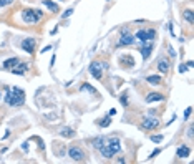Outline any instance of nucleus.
Listing matches in <instances>:
<instances>
[{
	"mask_svg": "<svg viewBox=\"0 0 194 164\" xmlns=\"http://www.w3.org/2000/svg\"><path fill=\"white\" fill-rule=\"evenodd\" d=\"M183 17H184V20H186V22H189V23H194L193 10H184V12H183Z\"/></svg>",
	"mask_w": 194,
	"mask_h": 164,
	"instance_id": "19",
	"label": "nucleus"
},
{
	"mask_svg": "<svg viewBox=\"0 0 194 164\" xmlns=\"http://www.w3.org/2000/svg\"><path fill=\"white\" fill-rule=\"evenodd\" d=\"M68 156H70L73 161H83V159H85V153H83L80 148H77V146H72V148L68 149Z\"/></svg>",
	"mask_w": 194,
	"mask_h": 164,
	"instance_id": "7",
	"label": "nucleus"
},
{
	"mask_svg": "<svg viewBox=\"0 0 194 164\" xmlns=\"http://www.w3.org/2000/svg\"><path fill=\"white\" fill-rule=\"evenodd\" d=\"M43 2V5L48 8V10H51V12H60V7L56 5L55 2H51V0H41Z\"/></svg>",
	"mask_w": 194,
	"mask_h": 164,
	"instance_id": "14",
	"label": "nucleus"
},
{
	"mask_svg": "<svg viewBox=\"0 0 194 164\" xmlns=\"http://www.w3.org/2000/svg\"><path fill=\"white\" fill-rule=\"evenodd\" d=\"M17 63H20V60H18L17 57H13V58H8V60H5V62H4V68H5V70H10V68H15V65H17Z\"/></svg>",
	"mask_w": 194,
	"mask_h": 164,
	"instance_id": "13",
	"label": "nucleus"
},
{
	"mask_svg": "<svg viewBox=\"0 0 194 164\" xmlns=\"http://www.w3.org/2000/svg\"><path fill=\"white\" fill-rule=\"evenodd\" d=\"M119 149H121L119 141H118L116 138H111L108 143H105L101 148H100V151H101V156H103V158L110 159V158H113L116 153H119Z\"/></svg>",
	"mask_w": 194,
	"mask_h": 164,
	"instance_id": "2",
	"label": "nucleus"
},
{
	"mask_svg": "<svg viewBox=\"0 0 194 164\" xmlns=\"http://www.w3.org/2000/svg\"><path fill=\"white\" fill-rule=\"evenodd\" d=\"M35 43H37V38H33V36L23 38V41H22V48H23L27 53H33V51H35Z\"/></svg>",
	"mask_w": 194,
	"mask_h": 164,
	"instance_id": "6",
	"label": "nucleus"
},
{
	"mask_svg": "<svg viewBox=\"0 0 194 164\" xmlns=\"http://www.w3.org/2000/svg\"><path fill=\"white\" fill-rule=\"evenodd\" d=\"M113 114H116V109L113 108V109H110V116H113Z\"/></svg>",
	"mask_w": 194,
	"mask_h": 164,
	"instance_id": "35",
	"label": "nucleus"
},
{
	"mask_svg": "<svg viewBox=\"0 0 194 164\" xmlns=\"http://www.w3.org/2000/svg\"><path fill=\"white\" fill-rule=\"evenodd\" d=\"M17 70H22V71H27V70H28V65H27V63H20Z\"/></svg>",
	"mask_w": 194,
	"mask_h": 164,
	"instance_id": "26",
	"label": "nucleus"
},
{
	"mask_svg": "<svg viewBox=\"0 0 194 164\" xmlns=\"http://www.w3.org/2000/svg\"><path fill=\"white\" fill-rule=\"evenodd\" d=\"M22 149H23L25 153H28V143H23V144H22Z\"/></svg>",
	"mask_w": 194,
	"mask_h": 164,
	"instance_id": "30",
	"label": "nucleus"
},
{
	"mask_svg": "<svg viewBox=\"0 0 194 164\" xmlns=\"http://www.w3.org/2000/svg\"><path fill=\"white\" fill-rule=\"evenodd\" d=\"M0 98H2V95H0Z\"/></svg>",
	"mask_w": 194,
	"mask_h": 164,
	"instance_id": "36",
	"label": "nucleus"
},
{
	"mask_svg": "<svg viewBox=\"0 0 194 164\" xmlns=\"http://www.w3.org/2000/svg\"><path fill=\"white\" fill-rule=\"evenodd\" d=\"M60 134H61V136H65V138H73V136H75V131H73L72 128L65 126V128L60 129Z\"/></svg>",
	"mask_w": 194,
	"mask_h": 164,
	"instance_id": "15",
	"label": "nucleus"
},
{
	"mask_svg": "<svg viewBox=\"0 0 194 164\" xmlns=\"http://www.w3.org/2000/svg\"><path fill=\"white\" fill-rule=\"evenodd\" d=\"M191 113H193V108H191V106H189V108H186V109H184V118H183V119H189Z\"/></svg>",
	"mask_w": 194,
	"mask_h": 164,
	"instance_id": "24",
	"label": "nucleus"
},
{
	"mask_svg": "<svg viewBox=\"0 0 194 164\" xmlns=\"http://www.w3.org/2000/svg\"><path fill=\"white\" fill-rule=\"evenodd\" d=\"M108 2H110V0H108Z\"/></svg>",
	"mask_w": 194,
	"mask_h": 164,
	"instance_id": "37",
	"label": "nucleus"
},
{
	"mask_svg": "<svg viewBox=\"0 0 194 164\" xmlns=\"http://www.w3.org/2000/svg\"><path fill=\"white\" fill-rule=\"evenodd\" d=\"M13 0H0V7H7V5H10Z\"/></svg>",
	"mask_w": 194,
	"mask_h": 164,
	"instance_id": "27",
	"label": "nucleus"
},
{
	"mask_svg": "<svg viewBox=\"0 0 194 164\" xmlns=\"http://www.w3.org/2000/svg\"><path fill=\"white\" fill-rule=\"evenodd\" d=\"M164 96L163 95H159V93H149L148 96H146V103H154V101H163Z\"/></svg>",
	"mask_w": 194,
	"mask_h": 164,
	"instance_id": "12",
	"label": "nucleus"
},
{
	"mask_svg": "<svg viewBox=\"0 0 194 164\" xmlns=\"http://www.w3.org/2000/svg\"><path fill=\"white\" fill-rule=\"evenodd\" d=\"M189 154H191V149H189L188 146H179L178 151H176V158L186 159V158H189Z\"/></svg>",
	"mask_w": 194,
	"mask_h": 164,
	"instance_id": "11",
	"label": "nucleus"
},
{
	"mask_svg": "<svg viewBox=\"0 0 194 164\" xmlns=\"http://www.w3.org/2000/svg\"><path fill=\"white\" fill-rule=\"evenodd\" d=\"M158 68L161 73H168L169 71V63L166 62V60H159L158 62Z\"/></svg>",
	"mask_w": 194,
	"mask_h": 164,
	"instance_id": "16",
	"label": "nucleus"
},
{
	"mask_svg": "<svg viewBox=\"0 0 194 164\" xmlns=\"http://www.w3.org/2000/svg\"><path fill=\"white\" fill-rule=\"evenodd\" d=\"M159 126V119L158 118H146L143 121V128L144 129H156Z\"/></svg>",
	"mask_w": 194,
	"mask_h": 164,
	"instance_id": "9",
	"label": "nucleus"
},
{
	"mask_svg": "<svg viewBox=\"0 0 194 164\" xmlns=\"http://www.w3.org/2000/svg\"><path fill=\"white\" fill-rule=\"evenodd\" d=\"M134 41H136V38H134L131 33H124V35L121 36V40L118 41V46H124V45H133Z\"/></svg>",
	"mask_w": 194,
	"mask_h": 164,
	"instance_id": "10",
	"label": "nucleus"
},
{
	"mask_svg": "<svg viewBox=\"0 0 194 164\" xmlns=\"http://www.w3.org/2000/svg\"><path fill=\"white\" fill-rule=\"evenodd\" d=\"M186 70H188V65H186V63H183V65H179V73H184Z\"/></svg>",
	"mask_w": 194,
	"mask_h": 164,
	"instance_id": "29",
	"label": "nucleus"
},
{
	"mask_svg": "<svg viewBox=\"0 0 194 164\" xmlns=\"http://www.w3.org/2000/svg\"><path fill=\"white\" fill-rule=\"evenodd\" d=\"M119 63H121V65H124V63H128L126 67H133V65H134L133 58L129 57V55H123V57L119 58Z\"/></svg>",
	"mask_w": 194,
	"mask_h": 164,
	"instance_id": "17",
	"label": "nucleus"
},
{
	"mask_svg": "<svg viewBox=\"0 0 194 164\" xmlns=\"http://www.w3.org/2000/svg\"><path fill=\"white\" fill-rule=\"evenodd\" d=\"M151 51H153V41H144L143 46H141V50H139L141 57H143V60H146V58L151 55Z\"/></svg>",
	"mask_w": 194,
	"mask_h": 164,
	"instance_id": "8",
	"label": "nucleus"
},
{
	"mask_svg": "<svg viewBox=\"0 0 194 164\" xmlns=\"http://www.w3.org/2000/svg\"><path fill=\"white\" fill-rule=\"evenodd\" d=\"M159 153H161V149H154L153 153L149 154V158H148V159H154V158H156V156H158Z\"/></svg>",
	"mask_w": 194,
	"mask_h": 164,
	"instance_id": "25",
	"label": "nucleus"
},
{
	"mask_svg": "<svg viewBox=\"0 0 194 164\" xmlns=\"http://www.w3.org/2000/svg\"><path fill=\"white\" fill-rule=\"evenodd\" d=\"M121 33H123V35H124V33H129V28H128V27H123V28H121Z\"/></svg>",
	"mask_w": 194,
	"mask_h": 164,
	"instance_id": "31",
	"label": "nucleus"
},
{
	"mask_svg": "<svg viewBox=\"0 0 194 164\" xmlns=\"http://www.w3.org/2000/svg\"><path fill=\"white\" fill-rule=\"evenodd\" d=\"M80 91H88V93H95V88H93L91 85H88V83H85V85H82V88H80Z\"/></svg>",
	"mask_w": 194,
	"mask_h": 164,
	"instance_id": "21",
	"label": "nucleus"
},
{
	"mask_svg": "<svg viewBox=\"0 0 194 164\" xmlns=\"http://www.w3.org/2000/svg\"><path fill=\"white\" fill-rule=\"evenodd\" d=\"M25 101V91L18 86H13L12 90H7L5 103L8 106H22Z\"/></svg>",
	"mask_w": 194,
	"mask_h": 164,
	"instance_id": "1",
	"label": "nucleus"
},
{
	"mask_svg": "<svg viewBox=\"0 0 194 164\" xmlns=\"http://www.w3.org/2000/svg\"><path fill=\"white\" fill-rule=\"evenodd\" d=\"M103 144H105V138H103V136H100V138H96V139H93V146H95L96 149H100Z\"/></svg>",
	"mask_w": 194,
	"mask_h": 164,
	"instance_id": "20",
	"label": "nucleus"
},
{
	"mask_svg": "<svg viewBox=\"0 0 194 164\" xmlns=\"http://www.w3.org/2000/svg\"><path fill=\"white\" fill-rule=\"evenodd\" d=\"M154 36H156V30L149 28V30H138V32H136V36H134V38L144 43V41H153Z\"/></svg>",
	"mask_w": 194,
	"mask_h": 164,
	"instance_id": "4",
	"label": "nucleus"
},
{
	"mask_svg": "<svg viewBox=\"0 0 194 164\" xmlns=\"http://www.w3.org/2000/svg\"><path fill=\"white\" fill-rule=\"evenodd\" d=\"M55 60H56V57L53 55V57H51V62H50V67H53V65H55Z\"/></svg>",
	"mask_w": 194,
	"mask_h": 164,
	"instance_id": "34",
	"label": "nucleus"
},
{
	"mask_svg": "<svg viewBox=\"0 0 194 164\" xmlns=\"http://www.w3.org/2000/svg\"><path fill=\"white\" fill-rule=\"evenodd\" d=\"M110 124H111V119L110 118H105V119L100 121V126H101V128H106V126H110Z\"/></svg>",
	"mask_w": 194,
	"mask_h": 164,
	"instance_id": "23",
	"label": "nucleus"
},
{
	"mask_svg": "<svg viewBox=\"0 0 194 164\" xmlns=\"http://www.w3.org/2000/svg\"><path fill=\"white\" fill-rule=\"evenodd\" d=\"M50 50H51V45H50V46H45V48L40 51V53H46V51H50Z\"/></svg>",
	"mask_w": 194,
	"mask_h": 164,
	"instance_id": "32",
	"label": "nucleus"
},
{
	"mask_svg": "<svg viewBox=\"0 0 194 164\" xmlns=\"http://www.w3.org/2000/svg\"><path fill=\"white\" fill-rule=\"evenodd\" d=\"M103 67L105 65H101L100 62H93L91 65H90V75H91L93 78H96V80H100L101 78V71H103Z\"/></svg>",
	"mask_w": 194,
	"mask_h": 164,
	"instance_id": "5",
	"label": "nucleus"
},
{
	"mask_svg": "<svg viewBox=\"0 0 194 164\" xmlns=\"http://www.w3.org/2000/svg\"><path fill=\"white\" fill-rule=\"evenodd\" d=\"M169 53H171V57H176V51L173 50V46H169Z\"/></svg>",
	"mask_w": 194,
	"mask_h": 164,
	"instance_id": "33",
	"label": "nucleus"
},
{
	"mask_svg": "<svg viewBox=\"0 0 194 164\" xmlns=\"http://www.w3.org/2000/svg\"><path fill=\"white\" fill-rule=\"evenodd\" d=\"M73 12H75V10H73V8H68V10H65V13H63V18H68V17L72 15Z\"/></svg>",
	"mask_w": 194,
	"mask_h": 164,
	"instance_id": "28",
	"label": "nucleus"
},
{
	"mask_svg": "<svg viewBox=\"0 0 194 164\" xmlns=\"http://www.w3.org/2000/svg\"><path fill=\"white\" fill-rule=\"evenodd\" d=\"M43 17V12L41 10H33V8H27V10L22 12V20L25 23H38Z\"/></svg>",
	"mask_w": 194,
	"mask_h": 164,
	"instance_id": "3",
	"label": "nucleus"
},
{
	"mask_svg": "<svg viewBox=\"0 0 194 164\" xmlns=\"http://www.w3.org/2000/svg\"><path fill=\"white\" fill-rule=\"evenodd\" d=\"M163 139H164V136H163V134H156V136H151V141H153V143H156V144H158V143H161Z\"/></svg>",
	"mask_w": 194,
	"mask_h": 164,
	"instance_id": "22",
	"label": "nucleus"
},
{
	"mask_svg": "<svg viewBox=\"0 0 194 164\" xmlns=\"http://www.w3.org/2000/svg\"><path fill=\"white\" fill-rule=\"evenodd\" d=\"M146 81H148L149 85H159V83H161V76H158V75H151V76L146 78Z\"/></svg>",
	"mask_w": 194,
	"mask_h": 164,
	"instance_id": "18",
	"label": "nucleus"
}]
</instances>
